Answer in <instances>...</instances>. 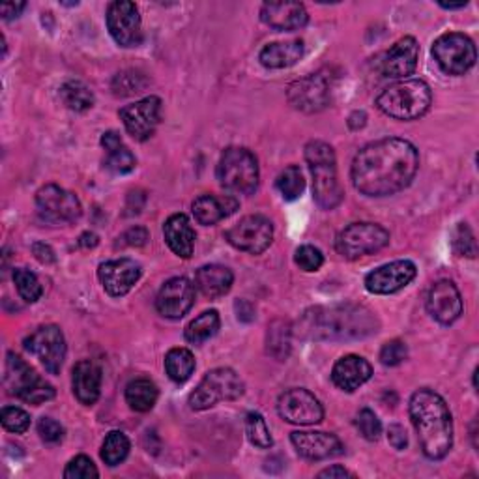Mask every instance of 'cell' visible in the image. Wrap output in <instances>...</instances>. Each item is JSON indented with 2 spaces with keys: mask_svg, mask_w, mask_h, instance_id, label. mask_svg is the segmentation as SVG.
Returning a JSON list of instances; mask_svg holds the SVG:
<instances>
[{
  "mask_svg": "<svg viewBox=\"0 0 479 479\" xmlns=\"http://www.w3.org/2000/svg\"><path fill=\"white\" fill-rule=\"evenodd\" d=\"M433 55L440 70L448 75H464L475 64V45L461 32H450L433 44Z\"/></svg>",
  "mask_w": 479,
  "mask_h": 479,
  "instance_id": "30bf717a",
  "label": "cell"
},
{
  "mask_svg": "<svg viewBox=\"0 0 479 479\" xmlns=\"http://www.w3.org/2000/svg\"><path fill=\"white\" fill-rule=\"evenodd\" d=\"M146 86V77L141 72L125 70L113 79V92L116 95H134L143 92Z\"/></svg>",
  "mask_w": 479,
  "mask_h": 479,
  "instance_id": "60d3db41",
  "label": "cell"
},
{
  "mask_svg": "<svg viewBox=\"0 0 479 479\" xmlns=\"http://www.w3.org/2000/svg\"><path fill=\"white\" fill-rule=\"evenodd\" d=\"M102 146L107 152L105 169L115 175H127L132 173L137 165V159L132 150L122 143V137L116 132H107L102 135Z\"/></svg>",
  "mask_w": 479,
  "mask_h": 479,
  "instance_id": "4dcf8cb0",
  "label": "cell"
},
{
  "mask_svg": "<svg viewBox=\"0 0 479 479\" xmlns=\"http://www.w3.org/2000/svg\"><path fill=\"white\" fill-rule=\"evenodd\" d=\"M38 434L47 444H58L64 438V427L53 418H42L38 424Z\"/></svg>",
  "mask_w": 479,
  "mask_h": 479,
  "instance_id": "c3c4849f",
  "label": "cell"
},
{
  "mask_svg": "<svg viewBox=\"0 0 479 479\" xmlns=\"http://www.w3.org/2000/svg\"><path fill=\"white\" fill-rule=\"evenodd\" d=\"M238 201L233 195H201L194 201V215L201 225H215L221 219L233 215L238 210Z\"/></svg>",
  "mask_w": 479,
  "mask_h": 479,
  "instance_id": "83f0119b",
  "label": "cell"
},
{
  "mask_svg": "<svg viewBox=\"0 0 479 479\" xmlns=\"http://www.w3.org/2000/svg\"><path fill=\"white\" fill-rule=\"evenodd\" d=\"M390 244V233L376 225V223H353L344 227L335 240V249L341 257L348 261H356L367 257Z\"/></svg>",
  "mask_w": 479,
  "mask_h": 479,
  "instance_id": "9c48e42d",
  "label": "cell"
},
{
  "mask_svg": "<svg viewBox=\"0 0 479 479\" xmlns=\"http://www.w3.org/2000/svg\"><path fill=\"white\" fill-rule=\"evenodd\" d=\"M261 19L274 30L293 32L307 25L309 14L302 3H266L261 8Z\"/></svg>",
  "mask_w": 479,
  "mask_h": 479,
  "instance_id": "cb8c5ba5",
  "label": "cell"
},
{
  "mask_svg": "<svg viewBox=\"0 0 479 479\" xmlns=\"http://www.w3.org/2000/svg\"><path fill=\"white\" fill-rule=\"evenodd\" d=\"M291 442L298 455L309 461H324L344 454L341 440L323 431H296L291 434Z\"/></svg>",
  "mask_w": 479,
  "mask_h": 479,
  "instance_id": "44dd1931",
  "label": "cell"
},
{
  "mask_svg": "<svg viewBox=\"0 0 479 479\" xmlns=\"http://www.w3.org/2000/svg\"><path fill=\"white\" fill-rule=\"evenodd\" d=\"M378 326L374 313L364 305H318L300 316L296 335L305 341H354L376 334Z\"/></svg>",
  "mask_w": 479,
  "mask_h": 479,
  "instance_id": "7a4b0ae2",
  "label": "cell"
},
{
  "mask_svg": "<svg viewBox=\"0 0 479 479\" xmlns=\"http://www.w3.org/2000/svg\"><path fill=\"white\" fill-rule=\"evenodd\" d=\"M245 433H247V438L253 445H257V448L261 450H268L272 448V434H270V429L264 422V418L261 416L259 412H249L247 418H245Z\"/></svg>",
  "mask_w": 479,
  "mask_h": 479,
  "instance_id": "ab89813d",
  "label": "cell"
},
{
  "mask_svg": "<svg viewBox=\"0 0 479 479\" xmlns=\"http://www.w3.org/2000/svg\"><path fill=\"white\" fill-rule=\"evenodd\" d=\"M107 28L120 47H137L143 40L139 8L127 0H116L109 5Z\"/></svg>",
  "mask_w": 479,
  "mask_h": 479,
  "instance_id": "9a60e30c",
  "label": "cell"
},
{
  "mask_svg": "<svg viewBox=\"0 0 479 479\" xmlns=\"http://www.w3.org/2000/svg\"><path fill=\"white\" fill-rule=\"evenodd\" d=\"M195 304V286L191 284L185 277H173L169 279L162 289L157 293L155 298V309L157 313L171 318V321H178Z\"/></svg>",
  "mask_w": 479,
  "mask_h": 479,
  "instance_id": "ac0fdd59",
  "label": "cell"
},
{
  "mask_svg": "<svg viewBox=\"0 0 479 479\" xmlns=\"http://www.w3.org/2000/svg\"><path fill=\"white\" fill-rule=\"evenodd\" d=\"M330 79L323 74H313L294 81L286 92L291 105L302 113H318L330 104Z\"/></svg>",
  "mask_w": 479,
  "mask_h": 479,
  "instance_id": "2e32d148",
  "label": "cell"
},
{
  "mask_svg": "<svg viewBox=\"0 0 479 479\" xmlns=\"http://www.w3.org/2000/svg\"><path fill=\"white\" fill-rule=\"evenodd\" d=\"M219 313L210 309L201 313L197 318H194L185 328V339L194 344H203L205 341L212 339L219 330Z\"/></svg>",
  "mask_w": 479,
  "mask_h": 479,
  "instance_id": "e575fe53",
  "label": "cell"
},
{
  "mask_svg": "<svg viewBox=\"0 0 479 479\" xmlns=\"http://www.w3.org/2000/svg\"><path fill=\"white\" fill-rule=\"evenodd\" d=\"M371 374H373L371 364L365 358L356 356V354L343 356L332 369L334 384L339 390L348 392V394L360 390L371 378Z\"/></svg>",
  "mask_w": 479,
  "mask_h": 479,
  "instance_id": "d4e9b609",
  "label": "cell"
},
{
  "mask_svg": "<svg viewBox=\"0 0 479 479\" xmlns=\"http://www.w3.org/2000/svg\"><path fill=\"white\" fill-rule=\"evenodd\" d=\"M36 208L40 217L51 225L74 223L81 215V203L77 195L55 184H47L38 191Z\"/></svg>",
  "mask_w": 479,
  "mask_h": 479,
  "instance_id": "8fae6325",
  "label": "cell"
},
{
  "mask_svg": "<svg viewBox=\"0 0 479 479\" xmlns=\"http://www.w3.org/2000/svg\"><path fill=\"white\" fill-rule=\"evenodd\" d=\"M235 283V275L227 266L206 264L197 270L195 284L206 298L225 296Z\"/></svg>",
  "mask_w": 479,
  "mask_h": 479,
  "instance_id": "f1b7e54d",
  "label": "cell"
},
{
  "mask_svg": "<svg viewBox=\"0 0 479 479\" xmlns=\"http://www.w3.org/2000/svg\"><path fill=\"white\" fill-rule=\"evenodd\" d=\"M365 120H367V115L364 111H356L350 115L348 118V125H350V130H360V127L365 125Z\"/></svg>",
  "mask_w": 479,
  "mask_h": 479,
  "instance_id": "9f6ffc18",
  "label": "cell"
},
{
  "mask_svg": "<svg viewBox=\"0 0 479 479\" xmlns=\"http://www.w3.org/2000/svg\"><path fill=\"white\" fill-rule=\"evenodd\" d=\"M420 167V154L410 141L380 139L364 146L353 162L350 176L367 197H388L410 185Z\"/></svg>",
  "mask_w": 479,
  "mask_h": 479,
  "instance_id": "6da1fadb",
  "label": "cell"
},
{
  "mask_svg": "<svg viewBox=\"0 0 479 479\" xmlns=\"http://www.w3.org/2000/svg\"><path fill=\"white\" fill-rule=\"evenodd\" d=\"M318 477H330V479H344V477H354V474H350L346 468L334 464L323 472H318Z\"/></svg>",
  "mask_w": 479,
  "mask_h": 479,
  "instance_id": "db71d44e",
  "label": "cell"
},
{
  "mask_svg": "<svg viewBox=\"0 0 479 479\" xmlns=\"http://www.w3.org/2000/svg\"><path fill=\"white\" fill-rule=\"evenodd\" d=\"M25 348L32 356H36L51 374L60 373L68 353L66 339H64L62 330L55 324L40 326L36 332H32L25 339Z\"/></svg>",
  "mask_w": 479,
  "mask_h": 479,
  "instance_id": "7c38bea8",
  "label": "cell"
},
{
  "mask_svg": "<svg viewBox=\"0 0 479 479\" xmlns=\"http://www.w3.org/2000/svg\"><path fill=\"white\" fill-rule=\"evenodd\" d=\"M305 162L313 175V197L316 205L324 210H334L343 201L334 148L324 141H311L305 146Z\"/></svg>",
  "mask_w": 479,
  "mask_h": 479,
  "instance_id": "277c9868",
  "label": "cell"
},
{
  "mask_svg": "<svg viewBox=\"0 0 479 479\" xmlns=\"http://www.w3.org/2000/svg\"><path fill=\"white\" fill-rule=\"evenodd\" d=\"M259 162L247 148L231 146L221 154L217 164L219 184L235 194L251 195L259 187Z\"/></svg>",
  "mask_w": 479,
  "mask_h": 479,
  "instance_id": "8992f818",
  "label": "cell"
},
{
  "mask_svg": "<svg viewBox=\"0 0 479 479\" xmlns=\"http://www.w3.org/2000/svg\"><path fill=\"white\" fill-rule=\"evenodd\" d=\"M98 244H100V238L95 236L94 233H83L81 238H79V245L83 249H94Z\"/></svg>",
  "mask_w": 479,
  "mask_h": 479,
  "instance_id": "6f0895ef",
  "label": "cell"
},
{
  "mask_svg": "<svg viewBox=\"0 0 479 479\" xmlns=\"http://www.w3.org/2000/svg\"><path fill=\"white\" fill-rule=\"evenodd\" d=\"M410 418L418 433L422 452L433 459H444L454 445L452 412L433 390H418L410 397Z\"/></svg>",
  "mask_w": 479,
  "mask_h": 479,
  "instance_id": "3957f363",
  "label": "cell"
},
{
  "mask_svg": "<svg viewBox=\"0 0 479 479\" xmlns=\"http://www.w3.org/2000/svg\"><path fill=\"white\" fill-rule=\"evenodd\" d=\"M452 245H454V251L459 254V257L475 259L477 242H475V236L466 223H459V225L454 229Z\"/></svg>",
  "mask_w": 479,
  "mask_h": 479,
  "instance_id": "b9f144b4",
  "label": "cell"
},
{
  "mask_svg": "<svg viewBox=\"0 0 479 479\" xmlns=\"http://www.w3.org/2000/svg\"><path fill=\"white\" fill-rule=\"evenodd\" d=\"M72 386L81 404H94L102 394V369L90 360H83L74 367Z\"/></svg>",
  "mask_w": 479,
  "mask_h": 479,
  "instance_id": "484cf974",
  "label": "cell"
},
{
  "mask_svg": "<svg viewBox=\"0 0 479 479\" xmlns=\"http://www.w3.org/2000/svg\"><path fill=\"white\" fill-rule=\"evenodd\" d=\"M244 395V382L229 369L219 367L205 374L197 390L189 395V406L194 410H208L221 401H235Z\"/></svg>",
  "mask_w": 479,
  "mask_h": 479,
  "instance_id": "ba28073f",
  "label": "cell"
},
{
  "mask_svg": "<svg viewBox=\"0 0 479 479\" xmlns=\"http://www.w3.org/2000/svg\"><path fill=\"white\" fill-rule=\"evenodd\" d=\"M98 277L109 296L120 298L130 293L141 279V266L132 259H116L100 264Z\"/></svg>",
  "mask_w": 479,
  "mask_h": 479,
  "instance_id": "7402d4cb",
  "label": "cell"
},
{
  "mask_svg": "<svg viewBox=\"0 0 479 479\" xmlns=\"http://www.w3.org/2000/svg\"><path fill=\"white\" fill-rule=\"evenodd\" d=\"M164 236L167 245L180 259H189L195 249V231L191 227L187 215L175 214L164 225Z\"/></svg>",
  "mask_w": 479,
  "mask_h": 479,
  "instance_id": "4316f807",
  "label": "cell"
},
{
  "mask_svg": "<svg viewBox=\"0 0 479 479\" xmlns=\"http://www.w3.org/2000/svg\"><path fill=\"white\" fill-rule=\"evenodd\" d=\"M440 6H442L444 10H461V8L466 6V3H461V5H444V3H440Z\"/></svg>",
  "mask_w": 479,
  "mask_h": 479,
  "instance_id": "680465c9",
  "label": "cell"
},
{
  "mask_svg": "<svg viewBox=\"0 0 479 479\" xmlns=\"http://www.w3.org/2000/svg\"><path fill=\"white\" fill-rule=\"evenodd\" d=\"M388 440H390V444L394 445V448L395 450H404L406 448V444H408V436H406V431H404V427H401V425H390V429H388Z\"/></svg>",
  "mask_w": 479,
  "mask_h": 479,
  "instance_id": "f907efd6",
  "label": "cell"
},
{
  "mask_svg": "<svg viewBox=\"0 0 479 479\" xmlns=\"http://www.w3.org/2000/svg\"><path fill=\"white\" fill-rule=\"evenodd\" d=\"M0 422H3V427L6 431L23 434L30 429V414L17 406H5L3 412H0Z\"/></svg>",
  "mask_w": 479,
  "mask_h": 479,
  "instance_id": "7bdbcfd3",
  "label": "cell"
},
{
  "mask_svg": "<svg viewBox=\"0 0 479 479\" xmlns=\"http://www.w3.org/2000/svg\"><path fill=\"white\" fill-rule=\"evenodd\" d=\"M157 395V386L148 378H135L125 386V403L135 412H150Z\"/></svg>",
  "mask_w": 479,
  "mask_h": 479,
  "instance_id": "1f68e13d",
  "label": "cell"
},
{
  "mask_svg": "<svg viewBox=\"0 0 479 479\" xmlns=\"http://www.w3.org/2000/svg\"><path fill=\"white\" fill-rule=\"evenodd\" d=\"M32 253H35L36 259L40 263H44V264L55 263V251L47 244H44V242H36L35 245H32Z\"/></svg>",
  "mask_w": 479,
  "mask_h": 479,
  "instance_id": "816d5d0a",
  "label": "cell"
},
{
  "mask_svg": "<svg viewBox=\"0 0 479 479\" xmlns=\"http://www.w3.org/2000/svg\"><path fill=\"white\" fill-rule=\"evenodd\" d=\"M165 371L176 384H184L195 371V356L187 348H173L165 356Z\"/></svg>",
  "mask_w": 479,
  "mask_h": 479,
  "instance_id": "836d02e7",
  "label": "cell"
},
{
  "mask_svg": "<svg viewBox=\"0 0 479 479\" xmlns=\"http://www.w3.org/2000/svg\"><path fill=\"white\" fill-rule=\"evenodd\" d=\"M60 100L68 109L75 113H85L94 105L92 90L81 81H68L60 88Z\"/></svg>",
  "mask_w": 479,
  "mask_h": 479,
  "instance_id": "d590c367",
  "label": "cell"
},
{
  "mask_svg": "<svg viewBox=\"0 0 479 479\" xmlns=\"http://www.w3.org/2000/svg\"><path fill=\"white\" fill-rule=\"evenodd\" d=\"M275 185L284 201H296L298 197H302L304 189H305V180H304L300 167L291 165L284 171H281V175L275 180Z\"/></svg>",
  "mask_w": 479,
  "mask_h": 479,
  "instance_id": "8d00e7d4",
  "label": "cell"
},
{
  "mask_svg": "<svg viewBox=\"0 0 479 479\" xmlns=\"http://www.w3.org/2000/svg\"><path fill=\"white\" fill-rule=\"evenodd\" d=\"M291 337H293L291 324L283 321V318H277V321H274L268 326L266 332V353L279 362L286 360L291 354Z\"/></svg>",
  "mask_w": 479,
  "mask_h": 479,
  "instance_id": "d6a6232c",
  "label": "cell"
},
{
  "mask_svg": "<svg viewBox=\"0 0 479 479\" xmlns=\"http://www.w3.org/2000/svg\"><path fill=\"white\" fill-rule=\"evenodd\" d=\"M124 244L125 245H132V247H141L146 244L148 240V231L145 227H134L127 231L124 236H122Z\"/></svg>",
  "mask_w": 479,
  "mask_h": 479,
  "instance_id": "681fc988",
  "label": "cell"
},
{
  "mask_svg": "<svg viewBox=\"0 0 479 479\" xmlns=\"http://www.w3.org/2000/svg\"><path fill=\"white\" fill-rule=\"evenodd\" d=\"M420 45L416 38L404 36L401 38L382 60V74L390 79H406L418 68Z\"/></svg>",
  "mask_w": 479,
  "mask_h": 479,
  "instance_id": "603a6c76",
  "label": "cell"
},
{
  "mask_svg": "<svg viewBox=\"0 0 479 479\" xmlns=\"http://www.w3.org/2000/svg\"><path fill=\"white\" fill-rule=\"evenodd\" d=\"M279 416L294 425H316L324 418V408L311 392L294 388L284 392L277 401Z\"/></svg>",
  "mask_w": 479,
  "mask_h": 479,
  "instance_id": "5bb4252c",
  "label": "cell"
},
{
  "mask_svg": "<svg viewBox=\"0 0 479 479\" xmlns=\"http://www.w3.org/2000/svg\"><path fill=\"white\" fill-rule=\"evenodd\" d=\"M356 427H358L360 434L369 442H376L382 434V424H380L376 414L369 408L360 410L358 418H356Z\"/></svg>",
  "mask_w": 479,
  "mask_h": 479,
  "instance_id": "ee69618b",
  "label": "cell"
},
{
  "mask_svg": "<svg viewBox=\"0 0 479 479\" xmlns=\"http://www.w3.org/2000/svg\"><path fill=\"white\" fill-rule=\"evenodd\" d=\"M294 261L304 272H316V270H321V266L324 264V257H323L321 249H316L313 245L298 247L294 254Z\"/></svg>",
  "mask_w": 479,
  "mask_h": 479,
  "instance_id": "f6af8a7d",
  "label": "cell"
},
{
  "mask_svg": "<svg viewBox=\"0 0 479 479\" xmlns=\"http://www.w3.org/2000/svg\"><path fill=\"white\" fill-rule=\"evenodd\" d=\"M406 358H408V348L399 339L388 341L384 346H382V350H380V362L384 364L386 367L401 365Z\"/></svg>",
  "mask_w": 479,
  "mask_h": 479,
  "instance_id": "7dc6e473",
  "label": "cell"
},
{
  "mask_svg": "<svg viewBox=\"0 0 479 479\" xmlns=\"http://www.w3.org/2000/svg\"><path fill=\"white\" fill-rule=\"evenodd\" d=\"M433 104V92L422 79H404L380 92L378 109L395 120H416L424 116Z\"/></svg>",
  "mask_w": 479,
  "mask_h": 479,
  "instance_id": "5b68a950",
  "label": "cell"
},
{
  "mask_svg": "<svg viewBox=\"0 0 479 479\" xmlns=\"http://www.w3.org/2000/svg\"><path fill=\"white\" fill-rule=\"evenodd\" d=\"M125 132L137 141H146L154 135L155 127L162 120V100L155 95H148L132 105H125L120 111Z\"/></svg>",
  "mask_w": 479,
  "mask_h": 479,
  "instance_id": "e0dca14e",
  "label": "cell"
},
{
  "mask_svg": "<svg viewBox=\"0 0 479 479\" xmlns=\"http://www.w3.org/2000/svg\"><path fill=\"white\" fill-rule=\"evenodd\" d=\"M130 454V440L120 431H113L105 436L102 445V459L107 466H118Z\"/></svg>",
  "mask_w": 479,
  "mask_h": 479,
  "instance_id": "74e56055",
  "label": "cell"
},
{
  "mask_svg": "<svg viewBox=\"0 0 479 479\" xmlns=\"http://www.w3.org/2000/svg\"><path fill=\"white\" fill-rule=\"evenodd\" d=\"M225 238L240 251L261 254L274 240V225L264 215H245L225 233Z\"/></svg>",
  "mask_w": 479,
  "mask_h": 479,
  "instance_id": "4fadbf2b",
  "label": "cell"
},
{
  "mask_svg": "<svg viewBox=\"0 0 479 479\" xmlns=\"http://www.w3.org/2000/svg\"><path fill=\"white\" fill-rule=\"evenodd\" d=\"M236 313H238V318H240L242 323H251L253 318H254V309H253V305H251L249 302H245V300L236 302Z\"/></svg>",
  "mask_w": 479,
  "mask_h": 479,
  "instance_id": "11a10c76",
  "label": "cell"
},
{
  "mask_svg": "<svg viewBox=\"0 0 479 479\" xmlns=\"http://www.w3.org/2000/svg\"><path fill=\"white\" fill-rule=\"evenodd\" d=\"M5 384L10 395L19 397L30 404H42L55 397V388L49 382L42 380L21 356L8 353Z\"/></svg>",
  "mask_w": 479,
  "mask_h": 479,
  "instance_id": "52a82bcc",
  "label": "cell"
},
{
  "mask_svg": "<svg viewBox=\"0 0 479 479\" xmlns=\"http://www.w3.org/2000/svg\"><path fill=\"white\" fill-rule=\"evenodd\" d=\"M304 56V42L302 40H291V42H275L268 44L261 55L259 60L264 68L268 70H283L291 68Z\"/></svg>",
  "mask_w": 479,
  "mask_h": 479,
  "instance_id": "f546056e",
  "label": "cell"
},
{
  "mask_svg": "<svg viewBox=\"0 0 479 479\" xmlns=\"http://www.w3.org/2000/svg\"><path fill=\"white\" fill-rule=\"evenodd\" d=\"M14 283L17 286L19 296L25 302H28V304L38 302L42 298V294H44V289H42V283H40L38 275L32 274L30 270H25V268L14 270Z\"/></svg>",
  "mask_w": 479,
  "mask_h": 479,
  "instance_id": "f35d334b",
  "label": "cell"
},
{
  "mask_svg": "<svg viewBox=\"0 0 479 479\" xmlns=\"http://www.w3.org/2000/svg\"><path fill=\"white\" fill-rule=\"evenodd\" d=\"M98 475H100L98 468H95V464L86 455H79L72 459L66 470H64V477L66 479H92Z\"/></svg>",
  "mask_w": 479,
  "mask_h": 479,
  "instance_id": "bcb514c9",
  "label": "cell"
},
{
  "mask_svg": "<svg viewBox=\"0 0 479 479\" xmlns=\"http://www.w3.org/2000/svg\"><path fill=\"white\" fill-rule=\"evenodd\" d=\"M427 309L436 323L450 326L463 314L461 293L452 281H438L431 286L427 296Z\"/></svg>",
  "mask_w": 479,
  "mask_h": 479,
  "instance_id": "ffe728a7",
  "label": "cell"
},
{
  "mask_svg": "<svg viewBox=\"0 0 479 479\" xmlns=\"http://www.w3.org/2000/svg\"><path fill=\"white\" fill-rule=\"evenodd\" d=\"M26 8L25 3H5L0 6V14H3L5 21H12L14 17H19V14Z\"/></svg>",
  "mask_w": 479,
  "mask_h": 479,
  "instance_id": "f5cc1de1",
  "label": "cell"
},
{
  "mask_svg": "<svg viewBox=\"0 0 479 479\" xmlns=\"http://www.w3.org/2000/svg\"><path fill=\"white\" fill-rule=\"evenodd\" d=\"M416 274L418 268L412 261H395L367 274L365 289L371 294H394L408 286Z\"/></svg>",
  "mask_w": 479,
  "mask_h": 479,
  "instance_id": "d6986e66",
  "label": "cell"
}]
</instances>
